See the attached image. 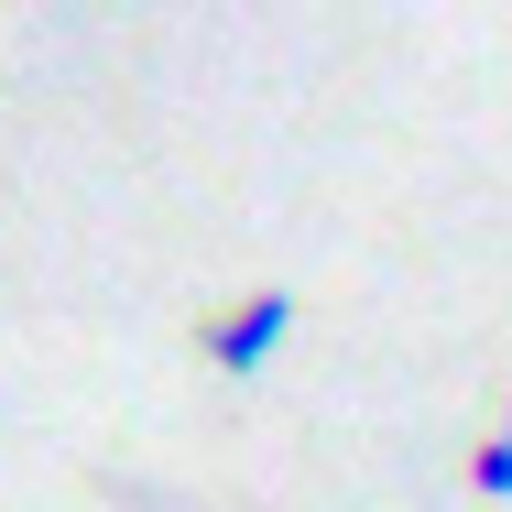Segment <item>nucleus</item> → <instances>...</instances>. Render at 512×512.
Listing matches in <instances>:
<instances>
[{
    "label": "nucleus",
    "instance_id": "f257e3e1",
    "mask_svg": "<svg viewBox=\"0 0 512 512\" xmlns=\"http://www.w3.org/2000/svg\"><path fill=\"white\" fill-rule=\"evenodd\" d=\"M284 338H295V295H251V306H229L207 327V360H218L229 382H251V371L284 360Z\"/></svg>",
    "mask_w": 512,
    "mask_h": 512
},
{
    "label": "nucleus",
    "instance_id": "f03ea898",
    "mask_svg": "<svg viewBox=\"0 0 512 512\" xmlns=\"http://www.w3.org/2000/svg\"><path fill=\"white\" fill-rule=\"evenodd\" d=\"M469 491H480V502H512V436H491V447L469 458Z\"/></svg>",
    "mask_w": 512,
    "mask_h": 512
},
{
    "label": "nucleus",
    "instance_id": "7ed1b4c3",
    "mask_svg": "<svg viewBox=\"0 0 512 512\" xmlns=\"http://www.w3.org/2000/svg\"><path fill=\"white\" fill-rule=\"evenodd\" d=\"M502 436H512V425H502Z\"/></svg>",
    "mask_w": 512,
    "mask_h": 512
}]
</instances>
